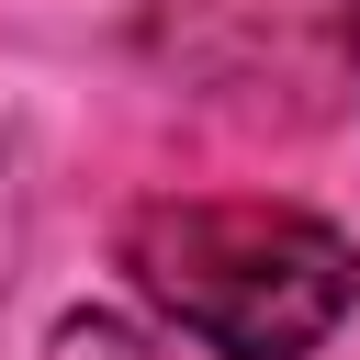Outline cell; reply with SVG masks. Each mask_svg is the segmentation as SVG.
<instances>
[{"label":"cell","mask_w":360,"mask_h":360,"mask_svg":"<svg viewBox=\"0 0 360 360\" xmlns=\"http://www.w3.org/2000/svg\"><path fill=\"white\" fill-rule=\"evenodd\" d=\"M45 360H158V349H146L124 315H68V326L45 338Z\"/></svg>","instance_id":"obj_2"},{"label":"cell","mask_w":360,"mask_h":360,"mask_svg":"<svg viewBox=\"0 0 360 360\" xmlns=\"http://www.w3.org/2000/svg\"><path fill=\"white\" fill-rule=\"evenodd\" d=\"M135 292L214 360H304L360 304V259L292 202H146L124 225Z\"/></svg>","instance_id":"obj_1"}]
</instances>
